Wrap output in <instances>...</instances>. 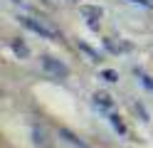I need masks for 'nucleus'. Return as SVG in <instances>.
Listing matches in <instances>:
<instances>
[{
    "label": "nucleus",
    "instance_id": "nucleus-1",
    "mask_svg": "<svg viewBox=\"0 0 153 148\" xmlns=\"http://www.w3.org/2000/svg\"><path fill=\"white\" fill-rule=\"evenodd\" d=\"M20 22H22L27 30H32L35 35L45 37V39H52V42H57V39H59V30L52 27V25H47L45 20H37V17H27V15H22Z\"/></svg>",
    "mask_w": 153,
    "mask_h": 148
},
{
    "label": "nucleus",
    "instance_id": "nucleus-2",
    "mask_svg": "<svg viewBox=\"0 0 153 148\" xmlns=\"http://www.w3.org/2000/svg\"><path fill=\"white\" fill-rule=\"evenodd\" d=\"M40 67H42V72L47 77H52V79H67L69 77V67H67L62 59H57V57L42 54L40 57Z\"/></svg>",
    "mask_w": 153,
    "mask_h": 148
},
{
    "label": "nucleus",
    "instance_id": "nucleus-3",
    "mask_svg": "<svg viewBox=\"0 0 153 148\" xmlns=\"http://www.w3.org/2000/svg\"><path fill=\"white\" fill-rule=\"evenodd\" d=\"M79 13L84 15V20H87V25L91 30H97L99 27V20H101V7L99 5H79Z\"/></svg>",
    "mask_w": 153,
    "mask_h": 148
},
{
    "label": "nucleus",
    "instance_id": "nucleus-4",
    "mask_svg": "<svg viewBox=\"0 0 153 148\" xmlns=\"http://www.w3.org/2000/svg\"><path fill=\"white\" fill-rule=\"evenodd\" d=\"M94 106H97L101 114H111L114 111V99L109 94H104V91H97L94 94Z\"/></svg>",
    "mask_w": 153,
    "mask_h": 148
},
{
    "label": "nucleus",
    "instance_id": "nucleus-5",
    "mask_svg": "<svg viewBox=\"0 0 153 148\" xmlns=\"http://www.w3.org/2000/svg\"><path fill=\"white\" fill-rule=\"evenodd\" d=\"M106 116H109V121H111V126L116 128V131H119L121 136H126V133H128V131H126V126H123V121H121V116H119V114H114V111H111V114H106Z\"/></svg>",
    "mask_w": 153,
    "mask_h": 148
},
{
    "label": "nucleus",
    "instance_id": "nucleus-6",
    "mask_svg": "<svg viewBox=\"0 0 153 148\" xmlns=\"http://www.w3.org/2000/svg\"><path fill=\"white\" fill-rule=\"evenodd\" d=\"M13 52L17 54V57H20V59H25V57H30V49H27L22 42H20V39H15V42H13Z\"/></svg>",
    "mask_w": 153,
    "mask_h": 148
},
{
    "label": "nucleus",
    "instance_id": "nucleus-7",
    "mask_svg": "<svg viewBox=\"0 0 153 148\" xmlns=\"http://www.w3.org/2000/svg\"><path fill=\"white\" fill-rule=\"evenodd\" d=\"M79 49H82V52H84V54H87V57L91 59V62H101V57H99L97 52H94V49H91L89 45H84V42H79Z\"/></svg>",
    "mask_w": 153,
    "mask_h": 148
},
{
    "label": "nucleus",
    "instance_id": "nucleus-8",
    "mask_svg": "<svg viewBox=\"0 0 153 148\" xmlns=\"http://www.w3.org/2000/svg\"><path fill=\"white\" fill-rule=\"evenodd\" d=\"M136 77L141 79V84L146 86V89H151V91H153V79H151V77H148L146 72H141V69H136Z\"/></svg>",
    "mask_w": 153,
    "mask_h": 148
},
{
    "label": "nucleus",
    "instance_id": "nucleus-9",
    "mask_svg": "<svg viewBox=\"0 0 153 148\" xmlns=\"http://www.w3.org/2000/svg\"><path fill=\"white\" fill-rule=\"evenodd\" d=\"M101 79H104V82H109V84H116V82H119V74L114 72V69H104V72H101Z\"/></svg>",
    "mask_w": 153,
    "mask_h": 148
},
{
    "label": "nucleus",
    "instance_id": "nucleus-10",
    "mask_svg": "<svg viewBox=\"0 0 153 148\" xmlns=\"http://www.w3.org/2000/svg\"><path fill=\"white\" fill-rule=\"evenodd\" d=\"M32 136H35V143H37V146H45V143H47V136H45L42 128H32Z\"/></svg>",
    "mask_w": 153,
    "mask_h": 148
},
{
    "label": "nucleus",
    "instance_id": "nucleus-11",
    "mask_svg": "<svg viewBox=\"0 0 153 148\" xmlns=\"http://www.w3.org/2000/svg\"><path fill=\"white\" fill-rule=\"evenodd\" d=\"M131 3H138V5H148L146 0H131Z\"/></svg>",
    "mask_w": 153,
    "mask_h": 148
},
{
    "label": "nucleus",
    "instance_id": "nucleus-12",
    "mask_svg": "<svg viewBox=\"0 0 153 148\" xmlns=\"http://www.w3.org/2000/svg\"><path fill=\"white\" fill-rule=\"evenodd\" d=\"M10 3H13V5H22V0H10Z\"/></svg>",
    "mask_w": 153,
    "mask_h": 148
},
{
    "label": "nucleus",
    "instance_id": "nucleus-13",
    "mask_svg": "<svg viewBox=\"0 0 153 148\" xmlns=\"http://www.w3.org/2000/svg\"><path fill=\"white\" fill-rule=\"evenodd\" d=\"M67 3H76V0H67Z\"/></svg>",
    "mask_w": 153,
    "mask_h": 148
}]
</instances>
